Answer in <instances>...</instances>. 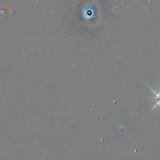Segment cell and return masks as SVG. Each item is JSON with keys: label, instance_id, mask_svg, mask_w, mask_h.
I'll return each mask as SVG.
<instances>
[{"label": "cell", "instance_id": "obj_1", "mask_svg": "<svg viewBox=\"0 0 160 160\" xmlns=\"http://www.w3.org/2000/svg\"><path fill=\"white\" fill-rule=\"evenodd\" d=\"M148 88H149V89L151 90V92L154 94V98H153V100L156 102L158 101V100H160V90L156 91L154 90V89L152 88L151 87H149V86H148Z\"/></svg>", "mask_w": 160, "mask_h": 160}]
</instances>
